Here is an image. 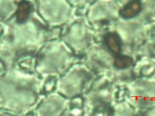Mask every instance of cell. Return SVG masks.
Instances as JSON below:
<instances>
[{"label":"cell","mask_w":155,"mask_h":116,"mask_svg":"<svg viewBox=\"0 0 155 116\" xmlns=\"http://www.w3.org/2000/svg\"><path fill=\"white\" fill-rule=\"evenodd\" d=\"M142 9V0H130L120 9L119 15L123 19H131L139 15Z\"/></svg>","instance_id":"cell-1"},{"label":"cell","mask_w":155,"mask_h":116,"mask_svg":"<svg viewBox=\"0 0 155 116\" xmlns=\"http://www.w3.org/2000/svg\"><path fill=\"white\" fill-rule=\"evenodd\" d=\"M104 43L108 51L116 56L120 54L122 50V41L121 38L116 32H110L104 37Z\"/></svg>","instance_id":"cell-2"},{"label":"cell","mask_w":155,"mask_h":116,"mask_svg":"<svg viewBox=\"0 0 155 116\" xmlns=\"http://www.w3.org/2000/svg\"><path fill=\"white\" fill-rule=\"evenodd\" d=\"M133 59L128 55H119L116 56L114 62V67L118 69H124L131 66Z\"/></svg>","instance_id":"cell-3"}]
</instances>
